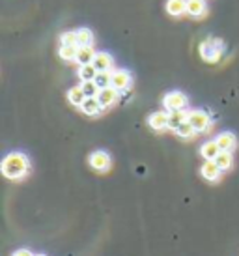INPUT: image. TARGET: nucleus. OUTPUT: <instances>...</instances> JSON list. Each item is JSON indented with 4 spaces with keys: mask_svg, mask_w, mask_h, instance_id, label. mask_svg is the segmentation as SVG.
<instances>
[{
    "mask_svg": "<svg viewBox=\"0 0 239 256\" xmlns=\"http://www.w3.org/2000/svg\"><path fill=\"white\" fill-rule=\"evenodd\" d=\"M30 172V161L24 154H8L2 161V174L8 180H22Z\"/></svg>",
    "mask_w": 239,
    "mask_h": 256,
    "instance_id": "obj_1",
    "label": "nucleus"
},
{
    "mask_svg": "<svg viewBox=\"0 0 239 256\" xmlns=\"http://www.w3.org/2000/svg\"><path fill=\"white\" fill-rule=\"evenodd\" d=\"M200 52H202L204 60H208V62H217L220 52H222V43L218 40H208V42L202 43Z\"/></svg>",
    "mask_w": 239,
    "mask_h": 256,
    "instance_id": "obj_2",
    "label": "nucleus"
},
{
    "mask_svg": "<svg viewBox=\"0 0 239 256\" xmlns=\"http://www.w3.org/2000/svg\"><path fill=\"white\" fill-rule=\"evenodd\" d=\"M187 103H189V100L182 92H170L162 100V105L168 108V110H183V108L187 107Z\"/></svg>",
    "mask_w": 239,
    "mask_h": 256,
    "instance_id": "obj_3",
    "label": "nucleus"
},
{
    "mask_svg": "<svg viewBox=\"0 0 239 256\" xmlns=\"http://www.w3.org/2000/svg\"><path fill=\"white\" fill-rule=\"evenodd\" d=\"M187 122L196 129V133H200V131H208V129L211 128L210 116H208V112H204V110H190Z\"/></svg>",
    "mask_w": 239,
    "mask_h": 256,
    "instance_id": "obj_4",
    "label": "nucleus"
},
{
    "mask_svg": "<svg viewBox=\"0 0 239 256\" xmlns=\"http://www.w3.org/2000/svg\"><path fill=\"white\" fill-rule=\"evenodd\" d=\"M90 166L98 172H106L110 168V156L103 152V150H98L90 156Z\"/></svg>",
    "mask_w": 239,
    "mask_h": 256,
    "instance_id": "obj_5",
    "label": "nucleus"
},
{
    "mask_svg": "<svg viewBox=\"0 0 239 256\" xmlns=\"http://www.w3.org/2000/svg\"><path fill=\"white\" fill-rule=\"evenodd\" d=\"M131 86V73L127 70H116L112 72V88H116L118 92H124Z\"/></svg>",
    "mask_w": 239,
    "mask_h": 256,
    "instance_id": "obj_6",
    "label": "nucleus"
},
{
    "mask_svg": "<svg viewBox=\"0 0 239 256\" xmlns=\"http://www.w3.org/2000/svg\"><path fill=\"white\" fill-rule=\"evenodd\" d=\"M118 90L116 88H112V86H108V88H101L98 94V100L99 103H101V107L106 108L110 107V105H114L116 101H118Z\"/></svg>",
    "mask_w": 239,
    "mask_h": 256,
    "instance_id": "obj_7",
    "label": "nucleus"
},
{
    "mask_svg": "<svg viewBox=\"0 0 239 256\" xmlns=\"http://www.w3.org/2000/svg\"><path fill=\"white\" fill-rule=\"evenodd\" d=\"M220 168H218V164L215 161H206L202 164V168H200V174H202V178L208 180V182H217L220 178Z\"/></svg>",
    "mask_w": 239,
    "mask_h": 256,
    "instance_id": "obj_8",
    "label": "nucleus"
},
{
    "mask_svg": "<svg viewBox=\"0 0 239 256\" xmlns=\"http://www.w3.org/2000/svg\"><path fill=\"white\" fill-rule=\"evenodd\" d=\"M215 140H217L218 148L222 150V152H232V150H236V146H238V138H236V135L230 133V131L220 133Z\"/></svg>",
    "mask_w": 239,
    "mask_h": 256,
    "instance_id": "obj_9",
    "label": "nucleus"
},
{
    "mask_svg": "<svg viewBox=\"0 0 239 256\" xmlns=\"http://www.w3.org/2000/svg\"><path fill=\"white\" fill-rule=\"evenodd\" d=\"M150 128L155 129V131H162V129L168 128V112H154L148 118Z\"/></svg>",
    "mask_w": 239,
    "mask_h": 256,
    "instance_id": "obj_10",
    "label": "nucleus"
},
{
    "mask_svg": "<svg viewBox=\"0 0 239 256\" xmlns=\"http://www.w3.org/2000/svg\"><path fill=\"white\" fill-rule=\"evenodd\" d=\"M220 152H222V150L218 148L217 140H208V142H204L202 148H200V154H202V157H204L206 161H215Z\"/></svg>",
    "mask_w": 239,
    "mask_h": 256,
    "instance_id": "obj_11",
    "label": "nucleus"
},
{
    "mask_svg": "<svg viewBox=\"0 0 239 256\" xmlns=\"http://www.w3.org/2000/svg\"><path fill=\"white\" fill-rule=\"evenodd\" d=\"M92 64L96 66L98 72H110L112 70V56L108 52H98Z\"/></svg>",
    "mask_w": 239,
    "mask_h": 256,
    "instance_id": "obj_12",
    "label": "nucleus"
},
{
    "mask_svg": "<svg viewBox=\"0 0 239 256\" xmlns=\"http://www.w3.org/2000/svg\"><path fill=\"white\" fill-rule=\"evenodd\" d=\"M189 118V112H185V108L183 110H170L168 112V129H174L176 131L182 124H185Z\"/></svg>",
    "mask_w": 239,
    "mask_h": 256,
    "instance_id": "obj_13",
    "label": "nucleus"
},
{
    "mask_svg": "<svg viewBox=\"0 0 239 256\" xmlns=\"http://www.w3.org/2000/svg\"><path fill=\"white\" fill-rule=\"evenodd\" d=\"M80 110L84 114H88V116H96V114H99L103 110V107H101L98 98H86V101L80 105Z\"/></svg>",
    "mask_w": 239,
    "mask_h": 256,
    "instance_id": "obj_14",
    "label": "nucleus"
},
{
    "mask_svg": "<svg viewBox=\"0 0 239 256\" xmlns=\"http://www.w3.org/2000/svg\"><path fill=\"white\" fill-rule=\"evenodd\" d=\"M68 100H70L71 105H75V107H80V105H82V103L86 101L84 90H82L80 86H73L70 92H68Z\"/></svg>",
    "mask_w": 239,
    "mask_h": 256,
    "instance_id": "obj_15",
    "label": "nucleus"
},
{
    "mask_svg": "<svg viewBox=\"0 0 239 256\" xmlns=\"http://www.w3.org/2000/svg\"><path fill=\"white\" fill-rule=\"evenodd\" d=\"M187 14L192 17H202L206 14V0H187Z\"/></svg>",
    "mask_w": 239,
    "mask_h": 256,
    "instance_id": "obj_16",
    "label": "nucleus"
},
{
    "mask_svg": "<svg viewBox=\"0 0 239 256\" xmlns=\"http://www.w3.org/2000/svg\"><path fill=\"white\" fill-rule=\"evenodd\" d=\"M98 52H94L92 47H78V52H77V60L80 66H86V64H92L94 62V58H96Z\"/></svg>",
    "mask_w": 239,
    "mask_h": 256,
    "instance_id": "obj_17",
    "label": "nucleus"
},
{
    "mask_svg": "<svg viewBox=\"0 0 239 256\" xmlns=\"http://www.w3.org/2000/svg\"><path fill=\"white\" fill-rule=\"evenodd\" d=\"M166 12L174 17L182 15L183 12H187V0H168L166 2Z\"/></svg>",
    "mask_w": 239,
    "mask_h": 256,
    "instance_id": "obj_18",
    "label": "nucleus"
},
{
    "mask_svg": "<svg viewBox=\"0 0 239 256\" xmlns=\"http://www.w3.org/2000/svg\"><path fill=\"white\" fill-rule=\"evenodd\" d=\"M215 163L218 164V168L220 170H230L234 164V156L232 152H220L217 156V159H215Z\"/></svg>",
    "mask_w": 239,
    "mask_h": 256,
    "instance_id": "obj_19",
    "label": "nucleus"
},
{
    "mask_svg": "<svg viewBox=\"0 0 239 256\" xmlns=\"http://www.w3.org/2000/svg\"><path fill=\"white\" fill-rule=\"evenodd\" d=\"M98 70H96V66L94 64H86V66H80L78 68V77L80 80H96L98 77Z\"/></svg>",
    "mask_w": 239,
    "mask_h": 256,
    "instance_id": "obj_20",
    "label": "nucleus"
},
{
    "mask_svg": "<svg viewBox=\"0 0 239 256\" xmlns=\"http://www.w3.org/2000/svg\"><path fill=\"white\" fill-rule=\"evenodd\" d=\"M77 43L78 47H92L94 43V34L88 28H80L77 32Z\"/></svg>",
    "mask_w": 239,
    "mask_h": 256,
    "instance_id": "obj_21",
    "label": "nucleus"
},
{
    "mask_svg": "<svg viewBox=\"0 0 239 256\" xmlns=\"http://www.w3.org/2000/svg\"><path fill=\"white\" fill-rule=\"evenodd\" d=\"M80 88L84 90L86 94V98H98V94H99V88L98 82L96 80H82V84H80Z\"/></svg>",
    "mask_w": 239,
    "mask_h": 256,
    "instance_id": "obj_22",
    "label": "nucleus"
},
{
    "mask_svg": "<svg viewBox=\"0 0 239 256\" xmlns=\"http://www.w3.org/2000/svg\"><path fill=\"white\" fill-rule=\"evenodd\" d=\"M78 52V45H62L60 47V58L64 60H75Z\"/></svg>",
    "mask_w": 239,
    "mask_h": 256,
    "instance_id": "obj_23",
    "label": "nucleus"
},
{
    "mask_svg": "<svg viewBox=\"0 0 239 256\" xmlns=\"http://www.w3.org/2000/svg\"><path fill=\"white\" fill-rule=\"evenodd\" d=\"M96 82H98L99 88L112 86V72H99L98 77H96Z\"/></svg>",
    "mask_w": 239,
    "mask_h": 256,
    "instance_id": "obj_24",
    "label": "nucleus"
},
{
    "mask_svg": "<svg viewBox=\"0 0 239 256\" xmlns=\"http://www.w3.org/2000/svg\"><path fill=\"white\" fill-rule=\"evenodd\" d=\"M176 133L180 135V138H192L194 133H196V129L192 128L189 122H185V124H182V126L176 129Z\"/></svg>",
    "mask_w": 239,
    "mask_h": 256,
    "instance_id": "obj_25",
    "label": "nucleus"
},
{
    "mask_svg": "<svg viewBox=\"0 0 239 256\" xmlns=\"http://www.w3.org/2000/svg\"><path fill=\"white\" fill-rule=\"evenodd\" d=\"M62 45H78L77 43V34L75 32H64L62 38H60Z\"/></svg>",
    "mask_w": 239,
    "mask_h": 256,
    "instance_id": "obj_26",
    "label": "nucleus"
},
{
    "mask_svg": "<svg viewBox=\"0 0 239 256\" xmlns=\"http://www.w3.org/2000/svg\"><path fill=\"white\" fill-rule=\"evenodd\" d=\"M14 256H36V254H32L28 249H19V250H15Z\"/></svg>",
    "mask_w": 239,
    "mask_h": 256,
    "instance_id": "obj_27",
    "label": "nucleus"
},
{
    "mask_svg": "<svg viewBox=\"0 0 239 256\" xmlns=\"http://www.w3.org/2000/svg\"><path fill=\"white\" fill-rule=\"evenodd\" d=\"M36 256H45V254H36Z\"/></svg>",
    "mask_w": 239,
    "mask_h": 256,
    "instance_id": "obj_28",
    "label": "nucleus"
}]
</instances>
